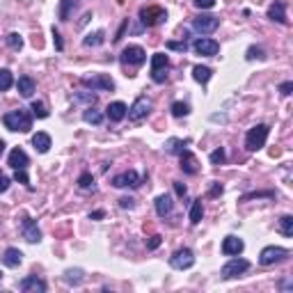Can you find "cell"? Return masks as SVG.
Returning <instances> with one entry per match:
<instances>
[{
    "label": "cell",
    "mask_w": 293,
    "mask_h": 293,
    "mask_svg": "<svg viewBox=\"0 0 293 293\" xmlns=\"http://www.w3.org/2000/svg\"><path fill=\"white\" fill-rule=\"evenodd\" d=\"M218 25H220V19L213 16V14H202L193 21V28L199 32V35H211V32L218 30Z\"/></svg>",
    "instance_id": "obj_11"
},
{
    "label": "cell",
    "mask_w": 293,
    "mask_h": 293,
    "mask_svg": "<svg viewBox=\"0 0 293 293\" xmlns=\"http://www.w3.org/2000/svg\"><path fill=\"white\" fill-rule=\"evenodd\" d=\"M83 120L87 122V124L99 126V124H103V114H101L99 110H94V108H92V105H90V108H87V110H85V112H83Z\"/></svg>",
    "instance_id": "obj_29"
},
{
    "label": "cell",
    "mask_w": 293,
    "mask_h": 293,
    "mask_svg": "<svg viewBox=\"0 0 293 293\" xmlns=\"http://www.w3.org/2000/svg\"><path fill=\"white\" fill-rule=\"evenodd\" d=\"M83 279H85V270L83 268H67L65 270V282L71 284V286L83 284Z\"/></svg>",
    "instance_id": "obj_24"
},
{
    "label": "cell",
    "mask_w": 293,
    "mask_h": 293,
    "mask_svg": "<svg viewBox=\"0 0 293 293\" xmlns=\"http://www.w3.org/2000/svg\"><path fill=\"white\" fill-rule=\"evenodd\" d=\"M78 188L87 190V188H94V177H92L90 172H83L78 177Z\"/></svg>",
    "instance_id": "obj_38"
},
{
    "label": "cell",
    "mask_w": 293,
    "mask_h": 293,
    "mask_svg": "<svg viewBox=\"0 0 293 293\" xmlns=\"http://www.w3.org/2000/svg\"><path fill=\"white\" fill-rule=\"evenodd\" d=\"M112 186L114 188H140L142 186V177L135 169H129V172H122L117 177H112Z\"/></svg>",
    "instance_id": "obj_10"
},
{
    "label": "cell",
    "mask_w": 293,
    "mask_h": 293,
    "mask_svg": "<svg viewBox=\"0 0 293 293\" xmlns=\"http://www.w3.org/2000/svg\"><path fill=\"white\" fill-rule=\"evenodd\" d=\"M165 78H167L165 69H160V71H151V80H154V83H165Z\"/></svg>",
    "instance_id": "obj_46"
},
{
    "label": "cell",
    "mask_w": 293,
    "mask_h": 293,
    "mask_svg": "<svg viewBox=\"0 0 293 293\" xmlns=\"http://www.w3.org/2000/svg\"><path fill=\"white\" fill-rule=\"evenodd\" d=\"M243 250H245V243L239 236H227V239L222 241V254H227V257H236V254H241Z\"/></svg>",
    "instance_id": "obj_15"
},
{
    "label": "cell",
    "mask_w": 293,
    "mask_h": 293,
    "mask_svg": "<svg viewBox=\"0 0 293 293\" xmlns=\"http://www.w3.org/2000/svg\"><path fill=\"white\" fill-rule=\"evenodd\" d=\"M3 151H5V140L0 138V156H3Z\"/></svg>",
    "instance_id": "obj_54"
},
{
    "label": "cell",
    "mask_w": 293,
    "mask_h": 293,
    "mask_svg": "<svg viewBox=\"0 0 293 293\" xmlns=\"http://www.w3.org/2000/svg\"><path fill=\"white\" fill-rule=\"evenodd\" d=\"M30 110H32V114H35L37 120H46V117H48V108H46L44 101H32Z\"/></svg>",
    "instance_id": "obj_34"
},
{
    "label": "cell",
    "mask_w": 293,
    "mask_h": 293,
    "mask_svg": "<svg viewBox=\"0 0 293 293\" xmlns=\"http://www.w3.org/2000/svg\"><path fill=\"white\" fill-rule=\"evenodd\" d=\"M19 288L23 293H46V282L44 279H39L37 275H28L25 279H21V284H19Z\"/></svg>",
    "instance_id": "obj_14"
},
{
    "label": "cell",
    "mask_w": 293,
    "mask_h": 293,
    "mask_svg": "<svg viewBox=\"0 0 293 293\" xmlns=\"http://www.w3.org/2000/svg\"><path fill=\"white\" fill-rule=\"evenodd\" d=\"M120 206H122V209H133V206H135V199L133 197H122L120 199Z\"/></svg>",
    "instance_id": "obj_48"
},
{
    "label": "cell",
    "mask_w": 293,
    "mask_h": 293,
    "mask_svg": "<svg viewBox=\"0 0 293 293\" xmlns=\"http://www.w3.org/2000/svg\"><path fill=\"white\" fill-rule=\"evenodd\" d=\"M291 90H293V83H291V80H286V83H282V85H279V92H282L284 96H288V94H291Z\"/></svg>",
    "instance_id": "obj_49"
},
{
    "label": "cell",
    "mask_w": 293,
    "mask_h": 293,
    "mask_svg": "<svg viewBox=\"0 0 293 293\" xmlns=\"http://www.w3.org/2000/svg\"><path fill=\"white\" fill-rule=\"evenodd\" d=\"M74 103H85L87 108L96 103V94L94 92H80V94H74Z\"/></svg>",
    "instance_id": "obj_32"
},
{
    "label": "cell",
    "mask_w": 293,
    "mask_h": 293,
    "mask_svg": "<svg viewBox=\"0 0 293 293\" xmlns=\"http://www.w3.org/2000/svg\"><path fill=\"white\" fill-rule=\"evenodd\" d=\"M169 67V57L165 53H154L151 55V71H160Z\"/></svg>",
    "instance_id": "obj_28"
},
{
    "label": "cell",
    "mask_w": 293,
    "mask_h": 293,
    "mask_svg": "<svg viewBox=\"0 0 293 293\" xmlns=\"http://www.w3.org/2000/svg\"><path fill=\"white\" fill-rule=\"evenodd\" d=\"M105 110H108V120L110 122H122L126 117V112H129L126 103H122V101H112V103H110Z\"/></svg>",
    "instance_id": "obj_19"
},
{
    "label": "cell",
    "mask_w": 293,
    "mask_h": 293,
    "mask_svg": "<svg viewBox=\"0 0 293 293\" xmlns=\"http://www.w3.org/2000/svg\"><path fill=\"white\" fill-rule=\"evenodd\" d=\"M179 158H181V169H184L186 174H197L199 172V163H197V158H195L190 151H181L179 154Z\"/></svg>",
    "instance_id": "obj_18"
},
{
    "label": "cell",
    "mask_w": 293,
    "mask_h": 293,
    "mask_svg": "<svg viewBox=\"0 0 293 293\" xmlns=\"http://www.w3.org/2000/svg\"><path fill=\"white\" fill-rule=\"evenodd\" d=\"M10 184H12V181L7 179V177H5L3 172H0V193H5V190L10 188Z\"/></svg>",
    "instance_id": "obj_51"
},
{
    "label": "cell",
    "mask_w": 293,
    "mask_h": 293,
    "mask_svg": "<svg viewBox=\"0 0 293 293\" xmlns=\"http://www.w3.org/2000/svg\"><path fill=\"white\" fill-rule=\"evenodd\" d=\"M16 90H19V94H21V96L30 99V96L35 94V80H32L30 76H21L19 83H16Z\"/></svg>",
    "instance_id": "obj_22"
},
{
    "label": "cell",
    "mask_w": 293,
    "mask_h": 293,
    "mask_svg": "<svg viewBox=\"0 0 293 293\" xmlns=\"http://www.w3.org/2000/svg\"><path fill=\"white\" fill-rule=\"evenodd\" d=\"M188 112H190L188 103H184V101H174V103H172V114H174V117H186Z\"/></svg>",
    "instance_id": "obj_36"
},
{
    "label": "cell",
    "mask_w": 293,
    "mask_h": 293,
    "mask_svg": "<svg viewBox=\"0 0 293 293\" xmlns=\"http://www.w3.org/2000/svg\"><path fill=\"white\" fill-rule=\"evenodd\" d=\"M140 21H142V25H147V28H154V25H160L167 21V12L158 5L140 7Z\"/></svg>",
    "instance_id": "obj_3"
},
{
    "label": "cell",
    "mask_w": 293,
    "mask_h": 293,
    "mask_svg": "<svg viewBox=\"0 0 293 293\" xmlns=\"http://www.w3.org/2000/svg\"><path fill=\"white\" fill-rule=\"evenodd\" d=\"M105 41V32L103 30H96V32H90V35L83 39L85 46H101Z\"/></svg>",
    "instance_id": "obj_30"
},
{
    "label": "cell",
    "mask_w": 293,
    "mask_h": 293,
    "mask_svg": "<svg viewBox=\"0 0 293 293\" xmlns=\"http://www.w3.org/2000/svg\"><path fill=\"white\" fill-rule=\"evenodd\" d=\"M151 108H154V103H151L149 96H138V99L133 101V105L129 108L126 117H129L131 122H142L144 117L151 112Z\"/></svg>",
    "instance_id": "obj_4"
},
{
    "label": "cell",
    "mask_w": 293,
    "mask_h": 293,
    "mask_svg": "<svg viewBox=\"0 0 293 293\" xmlns=\"http://www.w3.org/2000/svg\"><path fill=\"white\" fill-rule=\"evenodd\" d=\"M160 241H163V239H160L158 233H156V236H151V239H149V243H147V248H149V250H156V248H158V245H160Z\"/></svg>",
    "instance_id": "obj_50"
},
{
    "label": "cell",
    "mask_w": 293,
    "mask_h": 293,
    "mask_svg": "<svg viewBox=\"0 0 293 293\" xmlns=\"http://www.w3.org/2000/svg\"><path fill=\"white\" fill-rule=\"evenodd\" d=\"M288 257V250L286 248H279V245H268L263 248L261 254H259V263L261 266H273V263H279Z\"/></svg>",
    "instance_id": "obj_7"
},
{
    "label": "cell",
    "mask_w": 293,
    "mask_h": 293,
    "mask_svg": "<svg viewBox=\"0 0 293 293\" xmlns=\"http://www.w3.org/2000/svg\"><path fill=\"white\" fill-rule=\"evenodd\" d=\"M53 44H55V48L57 50H65V44H62V37H60V30L53 25Z\"/></svg>",
    "instance_id": "obj_44"
},
{
    "label": "cell",
    "mask_w": 293,
    "mask_h": 293,
    "mask_svg": "<svg viewBox=\"0 0 293 293\" xmlns=\"http://www.w3.org/2000/svg\"><path fill=\"white\" fill-rule=\"evenodd\" d=\"M5 41H7V46H10V48H14V50L23 48V37H21L19 32H10V35L5 37Z\"/></svg>",
    "instance_id": "obj_35"
},
{
    "label": "cell",
    "mask_w": 293,
    "mask_h": 293,
    "mask_svg": "<svg viewBox=\"0 0 293 293\" xmlns=\"http://www.w3.org/2000/svg\"><path fill=\"white\" fill-rule=\"evenodd\" d=\"M3 124H5V129L14 131V133H28L32 129V114L25 108L12 110V112L3 114Z\"/></svg>",
    "instance_id": "obj_1"
},
{
    "label": "cell",
    "mask_w": 293,
    "mask_h": 293,
    "mask_svg": "<svg viewBox=\"0 0 293 293\" xmlns=\"http://www.w3.org/2000/svg\"><path fill=\"white\" fill-rule=\"evenodd\" d=\"M0 279H3V273H0Z\"/></svg>",
    "instance_id": "obj_55"
},
{
    "label": "cell",
    "mask_w": 293,
    "mask_h": 293,
    "mask_svg": "<svg viewBox=\"0 0 293 293\" xmlns=\"http://www.w3.org/2000/svg\"><path fill=\"white\" fill-rule=\"evenodd\" d=\"M193 3L199 10H211V7H215V0H193Z\"/></svg>",
    "instance_id": "obj_45"
},
{
    "label": "cell",
    "mask_w": 293,
    "mask_h": 293,
    "mask_svg": "<svg viewBox=\"0 0 293 293\" xmlns=\"http://www.w3.org/2000/svg\"><path fill=\"white\" fill-rule=\"evenodd\" d=\"M193 50L197 55H204V57H213V55H218L220 44L215 39H209V37H199L193 41Z\"/></svg>",
    "instance_id": "obj_12"
},
{
    "label": "cell",
    "mask_w": 293,
    "mask_h": 293,
    "mask_svg": "<svg viewBox=\"0 0 293 293\" xmlns=\"http://www.w3.org/2000/svg\"><path fill=\"white\" fill-rule=\"evenodd\" d=\"M174 209V202H172V195H158L156 197V213L160 215V218H165V215H169Z\"/></svg>",
    "instance_id": "obj_21"
},
{
    "label": "cell",
    "mask_w": 293,
    "mask_h": 293,
    "mask_svg": "<svg viewBox=\"0 0 293 293\" xmlns=\"http://www.w3.org/2000/svg\"><path fill=\"white\" fill-rule=\"evenodd\" d=\"M211 197H218V195H222V186H220V184H215L213 186V188H211Z\"/></svg>",
    "instance_id": "obj_52"
},
{
    "label": "cell",
    "mask_w": 293,
    "mask_h": 293,
    "mask_svg": "<svg viewBox=\"0 0 293 293\" xmlns=\"http://www.w3.org/2000/svg\"><path fill=\"white\" fill-rule=\"evenodd\" d=\"M83 85L87 87V90H92V92H112L114 90L112 78H110V76H105V74L87 76V78H83Z\"/></svg>",
    "instance_id": "obj_6"
},
{
    "label": "cell",
    "mask_w": 293,
    "mask_h": 293,
    "mask_svg": "<svg viewBox=\"0 0 293 293\" xmlns=\"http://www.w3.org/2000/svg\"><path fill=\"white\" fill-rule=\"evenodd\" d=\"M74 7V0H62V7H60V19L62 21H69V10Z\"/></svg>",
    "instance_id": "obj_40"
},
{
    "label": "cell",
    "mask_w": 293,
    "mask_h": 293,
    "mask_svg": "<svg viewBox=\"0 0 293 293\" xmlns=\"http://www.w3.org/2000/svg\"><path fill=\"white\" fill-rule=\"evenodd\" d=\"M279 231L291 239L293 236V215H282V218H279Z\"/></svg>",
    "instance_id": "obj_33"
},
{
    "label": "cell",
    "mask_w": 293,
    "mask_h": 293,
    "mask_svg": "<svg viewBox=\"0 0 293 293\" xmlns=\"http://www.w3.org/2000/svg\"><path fill=\"white\" fill-rule=\"evenodd\" d=\"M103 215H105V211H92V213H90V218H92V220H101V218H103Z\"/></svg>",
    "instance_id": "obj_53"
},
{
    "label": "cell",
    "mask_w": 293,
    "mask_h": 293,
    "mask_svg": "<svg viewBox=\"0 0 293 293\" xmlns=\"http://www.w3.org/2000/svg\"><path fill=\"white\" fill-rule=\"evenodd\" d=\"M250 62L252 60H266V50L263 48H259V46H250L248 48V55H245Z\"/></svg>",
    "instance_id": "obj_37"
},
{
    "label": "cell",
    "mask_w": 293,
    "mask_h": 293,
    "mask_svg": "<svg viewBox=\"0 0 293 293\" xmlns=\"http://www.w3.org/2000/svg\"><path fill=\"white\" fill-rule=\"evenodd\" d=\"M50 144H53V142H50V135L48 133H41V131H39V133L32 135V147H35L39 154H46V151L50 149Z\"/></svg>",
    "instance_id": "obj_23"
},
{
    "label": "cell",
    "mask_w": 293,
    "mask_h": 293,
    "mask_svg": "<svg viewBox=\"0 0 293 293\" xmlns=\"http://www.w3.org/2000/svg\"><path fill=\"white\" fill-rule=\"evenodd\" d=\"M252 197H275V193L273 190H266V193H248L241 197V202H248V199H252Z\"/></svg>",
    "instance_id": "obj_41"
},
{
    "label": "cell",
    "mask_w": 293,
    "mask_h": 293,
    "mask_svg": "<svg viewBox=\"0 0 293 293\" xmlns=\"http://www.w3.org/2000/svg\"><path fill=\"white\" fill-rule=\"evenodd\" d=\"M224 158H227V154H224L222 147H220V149H215V151H211V163H213V165H222Z\"/></svg>",
    "instance_id": "obj_39"
},
{
    "label": "cell",
    "mask_w": 293,
    "mask_h": 293,
    "mask_svg": "<svg viewBox=\"0 0 293 293\" xmlns=\"http://www.w3.org/2000/svg\"><path fill=\"white\" fill-rule=\"evenodd\" d=\"M167 48L169 50H181V53H186V50H188V44H186V41H167Z\"/></svg>",
    "instance_id": "obj_43"
},
{
    "label": "cell",
    "mask_w": 293,
    "mask_h": 293,
    "mask_svg": "<svg viewBox=\"0 0 293 293\" xmlns=\"http://www.w3.org/2000/svg\"><path fill=\"white\" fill-rule=\"evenodd\" d=\"M188 144V140H179V138H169L167 142H165V151L167 154H181L184 151V147Z\"/></svg>",
    "instance_id": "obj_26"
},
{
    "label": "cell",
    "mask_w": 293,
    "mask_h": 293,
    "mask_svg": "<svg viewBox=\"0 0 293 293\" xmlns=\"http://www.w3.org/2000/svg\"><path fill=\"white\" fill-rule=\"evenodd\" d=\"M124 65H131V67H142L147 62V53H144L142 46L138 44H131L122 50V57H120Z\"/></svg>",
    "instance_id": "obj_8"
},
{
    "label": "cell",
    "mask_w": 293,
    "mask_h": 293,
    "mask_svg": "<svg viewBox=\"0 0 293 293\" xmlns=\"http://www.w3.org/2000/svg\"><path fill=\"white\" fill-rule=\"evenodd\" d=\"M190 222L193 224H199L202 222V218H204V206H202V199H195L193 202V206H190Z\"/></svg>",
    "instance_id": "obj_27"
},
{
    "label": "cell",
    "mask_w": 293,
    "mask_h": 293,
    "mask_svg": "<svg viewBox=\"0 0 293 293\" xmlns=\"http://www.w3.org/2000/svg\"><path fill=\"white\" fill-rule=\"evenodd\" d=\"M21 233H23V239L28 243H39L41 241V231L37 227V222L32 218H23L21 220Z\"/></svg>",
    "instance_id": "obj_13"
},
{
    "label": "cell",
    "mask_w": 293,
    "mask_h": 293,
    "mask_svg": "<svg viewBox=\"0 0 293 293\" xmlns=\"http://www.w3.org/2000/svg\"><path fill=\"white\" fill-rule=\"evenodd\" d=\"M21 261H23V252L19 248H7L5 254H3V263L10 266V268H19Z\"/></svg>",
    "instance_id": "obj_20"
},
{
    "label": "cell",
    "mask_w": 293,
    "mask_h": 293,
    "mask_svg": "<svg viewBox=\"0 0 293 293\" xmlns=\"http://www.w3.org/2000/svg\"><path fill=\"white\" fill-rule=\"evenodd\" d=\"M268 19L270 21H277V23L286 25L288 19H286V5H284L282 0H275L273 5L268 7Z\"/></svg>",
    "instance_id": "obj_17"
},
{
    "label": "cell",
    "mask_w": 293,
    "mask_h": 293,
    "mask_svg": "<svg viewBox=\"0 0 293 293\" xmlns=\"http://www.w3.org/2000/svg\"><path fill=\"white\" fill-rule=\"evenodd\" d=\"M193 263H195V252L190 248H181L169 257V266L174 270H188Z\"/></svg>",
    "instance_id": "obj_9"
},
{
    "label": "cell",
    "mask_w": 293,
    "mask_h": 293,
    "mask_svg": "<svg viewBox=\"0 0 293 293\" xmlns=\"http://www.w3.org/2000/svg\"><path fill=\"white\" fill-rule=\"evenodd\" d=\"M245 270H250V261H248V259H241L239 254H236V257L229 259V261L222 266L220 275H222L224 279H231V277H239V275H243Z\"/></svg>",
    "instance_id": "obj_5"
},
{
    "label": "cell",
    "mask_w": 293,
    "mask_h": 293,
    "mask_svg": "<svg viewBox=\"0 0 293 293\" xmlns=\"http://www.w3.org/2000/svg\"><path fill=\"white\" fill-rule=\"evenodd\" d=\"M211 76H213V71H211L209 67H202V65L193 67V78L197 80L199 85H206L211 80Z\"/></svg>",
    "instance_id": "obj_25"
},
{
    "label": "cell",
    "mask_w": 293,
    "mask_h": 293,
    "mask_svg": "<svg viewBox=\"0 0 293 293\" xmlns=\"http://www.w3.org/2000/svg\"><path fill=\"white\" fill-rule=\"evenodd\" d=\"M28 165H30L28 154H25L21 147H14V149L10 151V167L12 169H28Z\"/></svg>",
    "instance_id": "obj_16"
},
{
    "label": "cell",
    "mask_w": 293,
    "mask_h": 293,
    "mask_svg": "<svg viewBox=\"0 0 293 293\" xmlns=\"http://www.w3.org/2000/svg\"><path fill=\"white\" fill-rule=\"evenodd\" d=\"M174 193L179 195V197H186V193H188V188H186L181 181H174Z\"/></svg>",
    "instance_id": "obj_47"
},
{
    "label": "cell",
    "mask_w": 293,
    "mask_h": 293,
    "mask_svg": "<svg viewBox=\"0 0 293 293\" xmlns=\"http://www.w3.org/2000/svg\"><path fill=\"white\" fill-rule=\"evenodd\" d=\"M14 179L19 181V184H25V186H28V188H32V186H30V179H28V174H25V169H16Z\"/></svg>",
    "instance_id": "obj_42"
},
{
    "label": "cell",
    "mask_w": 293,
    "mask_h": 293,
    "mask_svg": "<svg viewBox=\"0 0 293 293\" xmlns=\"http://www.w3.org/2000/svg\"><path fill=\"white\" fill-rule=\"evenodd\" d=\"M14 85V76L10 69H0V92H7Z\"/></svg>",
    "instance_id": "obj_31"
},
{
    "label": "cell",
    "mask_w": 293,
    "mask_h": 293,
    "mask_svg": "<svg viewBox=\"0 0 293 293\" xmlns=\"http://www.w3.org/2000/svg\"><path fill=\"white\" fill-rule=\"evenodd\" d=\"M268 133H270L268 124L252 126V129L248 131V135H245V147H248L250 151H259L263 144H266V140H268Z\"/></svg>",
    "instance_id": "obj_2"
}]
</instances>
